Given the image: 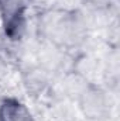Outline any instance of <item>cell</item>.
<instances>
[{
	"label": "cell",
	"instance_id": "1",
	"mask_svg": "<svg viewBox=\"0 0 120 121\" xmlns=\"http://www.w3.org/2000/svg\"><path fill=\"white\" fill-rule=\"evenodd\" d=\"M0 14L6 35L13 39L21 37L26 27V6L23 0H0Z\"/></svg>",
	"mask_w": 120,
	"mask_h": 121
},
{
	"label": "cell",
	"instance_id": "2",
	"mask_svg": "<svg viewBox=\"0 0 120 121\" xmlns=\"http://www.w3.org/2000/svg\"><path fill=\"white\" fill-rule=\"evenodd\" d=\"M0 121H34L27 107L16 99H6L0 104Z\"/></svg>",
	"mask_w": 120,
	"mask_h": 121
},
{
	"label": "cell",
	"instance_id": "3",
	"mask_svg": "<svg viewBox=\"0 0 120 121\" xmlns=\"http://www.w3.org/2000/svg\"><path fill=\"white\" fill-rule=\"evenodd\" d=\"M6 72H7V63H6V59L0 54V78H3Z\"/></svg>",
	"mask_w": 120,
	"mask_h": 121
}]
</instances>
